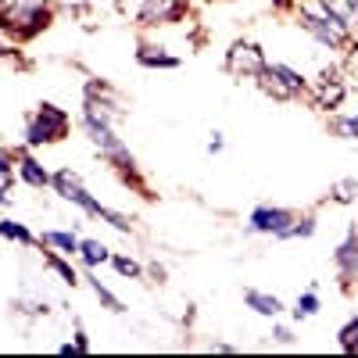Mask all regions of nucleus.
<instances>
[{"mask_svg":"<svg viewBox=\"0 0 358 358\" xmlns=\"http://www.w3.org/2000/svg\"><path fill=\"white\" fill-rule=\"evenodd\" d=\"M262 86H265V94L287 101V97H294V94H301L305 79L297 76L294 69H287V65H265V69H262Z\"/></svg>","mask_w":358,"mask_h":358,"instance_id":"2","label":"nucleus"},{"mask_svg":"<svg viewBox=\"0 0 358 358\" xmlns=\"http://www.w3.org/2000/svg\"><path fill=\"white\" fill-rule=\"evenodd\" d=\"M115 268H118L122 276H136V273H140L136 262H129V258H115Z\"/></svg>","mask_w":358,"mask_h":358,"instance_id":"20","label":"nucleus"},{"mask_svg":"<svg viewBox=\"0 0 358 358\" xmlns=\"http://www.w3.org/2000/svg\"><path fill=\"white\" fill-rule=\"evenodd\" d=\"M79 251H83L86 265H97V262H104V258H108V248H104V244H97V241H86V244H79Z\"/></svg>","mask_w":358,"mask_h":358,"instance_id":"10","label":"nucleus"},{"mask_svg":"<svg viewBox=\"0 0 358 358\" xmlns=\"http://www.w3.org/2000/svg\"><path fill=\"white\" fill-rule=\"evenodd\" d=\"M54 187L62 190V197H69V201L83 204L86 212H94V215H101V212H104V208H101L94 197H90V194L83 190V183H79V179H76L72 172H57V176H54Z\"/></svg>","mask_w":358,"mask_h":358,"instance_id":"5","label":"nucleus"},{"mask_svg":"<svg viewBox=\"0 0 358 358\" xmlns=\"http://www.w3.org/2000/svg\"><path fill=\"white\" fill-rule=\"evenodd\" d=\"M0 172H8V162L4 158H0Z\"/></svg>","mask_w":358,"mask_h":358,"instance_id":"22","label":"nucleus"},{"mask_svg":"<svg viewBox=\"0 0 358 358\" xmlns=\"http://www.w3.org/2000/svg\"><path fill=\"white\" fill-rule=\"evenodd\" d=\"M22 179H25L29 187H43V183H47V172H43L36 162L25 158V162H22Z\"/></svg>","mask_w":358,"mask_h":358,"instance_id":"9","label":"nucleus"},{"mask_svg":"<svg viewBox=\"0 0 358 358\" xmlns=\"http://www.w3.org/2000/svg\"><path fill=\"white\" fill-rule=\"evenodd\" d=\"M301 25L308 29L315 40L330 43V47H341L344 36H348V25L341 22V15L330 11V4H326V0H305V8H301Z\"/></svg>","mask_w":358,"mask_h":358,"instance_id":"1","label":"nucleus"},{"mask_svg":"<svg viewBox=\"0 0 358 358\" xmlns=\"http://www.w3.org/2000/svg\"><path fill=\"white\" fill-rule=\"evenodd\" d=\"M248 305L262 315H280L283 305H280V297H268V294H258V290H248Z\"/></svg>","mask_w":358,"mask_h":358,"instance_id":"8","label":"nucleus"},{"mask_svg":"<svg viewBox=\"0 0 358 358\" xmlns=\"http://www.w3.org/2000/svg\"><path fill=\"white\" fill-rule=\"evenodd\" d=\"M43 241H47V244H54V248H62V251H69V255H72V251H79V241H76L72 233H47Z\"/></svg>","mask_w":358,"mask_h":358,"instance_id":"11","label":"nucleus"},{"mask_svg":"<svg viewBox=\"0 0 358 358\" xmlns=\"http://www.w3.org/2000/svg\"><path fill=\"white\" fill-rule=\"evenodd\" d=\"M0 236H15V241H22V244L33 241V236H29V229H25V226H15V222H0Z\"/></svg>","mask_w":358,"mask_h":358,"instance_id":"14","label":"nucleus"},{"mask_svg":"<svg viewBox=\"0 0 358 358\" xmlns=\"http://www.w3.org/2000/svg\"><path fill=\"white\" fill-rule=\"evenodd\" d=\"M290 212L287 208H258V212L251 215V229L255 233H276V236H283L287 229H290Z\"/></svg>","mask_w":358,"mask_h":358,"instance_id":"4","label":"nucleus"},{"mask_svg":"<svg viewBox=\"0 0 358 358\" xmlns=\"http://www.w3.org/2000/svg\"><path fill=\"white\" fill-rule=\"evenodd\" d=\"M229 69H233V72H248V76H262L265 57H262L258 47L241 43V47H233V50H229Z\"/></svg>","mask_w":358,"mask_h":358,"instance_id":"6","label":"nucleus"},{"mask_svg":"<svg viewBox=\"0 0 358 358\" xmlns=\"http://www.w3.org/2000/svg\"><path fill=\"white\" fill-rule=\"evenodd\" d=\"M179 15V0H147L143 4V11H140V18L143 22H162V18H176Z\"/></svg>","mask_w":358,"mask_h":358,"instance_id":"7","label":"nucleus"},{"mask_svg":"<svg viewBox=\"0 0 358 358\" xmlns=\"http://www.w3.org/2000/svg\"><path fill=\"white\" fill-rule=\"evenodd\" d=\"M312 229H315V222L312 219H301V226H290L283 236H312Z\"/></svg>","mask_w":358,"mask_h":358,"instance_id":"18","label":"nucleus"},{"mask_svg":"<svg viewBox=\"0 0 358 358\" xmlns=\"http://www.w3.org/2000/svg\"><path fill=\"white\" fill-rule=\"evenodd\" d=\"M315 312H319V297H315V290H308L301 301H297L294 315H297V319H308V315H315Z\"/></svg>","mask_w":358,"mask_h":358,"instance_id":"12","label":"nucleus"},{"mask_svg":"<svg viewBox=\"0 0 358 358\" xmlns=\"http://www.w3.org/2000/svg\"><path fill=\"white\" fill-rule=\"evenodd\" d=\"M341 348L344 351H358V319H351L341 330Z\"/></svg>","mask_w":358,"mask_h":358,"instance_id":"13","label":"nucleus"},{"mask_svg":"<svg viewBox=\"0 0 358 358\" xmlns=\"http://www.w3.org/2000/svg\"><path fill=\"white\" fill-rule=\"evenodd\" d=\"M140 62H147V65H165V69H172L176 65V57H165V54H140Z\"/></svg>","mask_w":358,"mask_h":358,"instance_id":"16","label":"nucleus"},{"mask_svg":"<svg viewBox=\"0 0 358 358\" xmlns=\"http://www.w3.org/2000/svg\"><path fill=\"white\" fill-rule=\"evenodd\" d=\"M355 190H358V183L355 179H344V183H337V201H355Z\"/></svg>","mask_w":358,"mask_h":358,"instance_id":"15","label":"nucleus"},{"mask_svg":"<svg viewBox=\"0 0 358 358\" xmlns=\"http://www.w3.org/2000/svg\"><path fill=\"white\" fill-rule=\"evenodd\" d=\"M276 341H283V344H290L294 337H290V330H283V326H280V330H276Z\"/></svg>","mask_w":358,"mask_h":358,"instance_id":"21","label":"nucleus"},{"mask_svg":"<svg viewBox=\"0 0 358 358\" xmlns=\"http://www.w3.org/2000/svg\"><path fill=\"white\" fill-rule=\"evenodd\" d=\"M50 268H54V273L62 276L65 283H76V273H72V268H69L65 262H57V258H50Z\"/></svg>","mask_w":358,"mask_h":358,"instance_id":"17","label":"nucleus"},{"mask_svg":"<svg viewBox=\"0 0 358 358\" xmlns=\"http://www.w3.org/2000/svg\"><path fill=\"white\" fill-rule=\"evenodd\" d=\"M337 133H341V136H358V118H341Z\"/></svg>","mask_w":358,"mask_h":358,"instance_id":"19","label":"nucleus"},{"mask_svg":"<svg viewBox=\"0 0 358 358\" xmlns=\"http://www.w3.org/2000/svg\"><path fill=\"white\" fill-rule=\"evenodd\" d=\"M69 129V118L57 111L54 104H43L40 115L33 118V126H29V143H47V140H57V136H65Z\"/></svg>","mask_w":358,"mask_h":358,"instance_id":"3","label":"nucleus"}]
</instances>
